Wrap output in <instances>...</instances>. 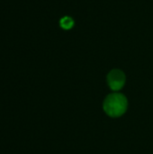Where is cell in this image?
I'll use <instances>...</instances> for the list:
<instances>
[{"instance_id": "6da1fadb", "label": "cell", "mask_w": 153, "mask_h": 154, "mask_svg": "<svg viewBox=\"0 0 153 154\" xmlns=\"http://www.w3.org/2000/svg\"><path fill=\"white\" fill-rule=\"evenodd\" d=\"M104 109L108 116L112 117H118L126 111L127 99L122 94H111L104 102Z\"/></svg>"}, {"instance_id": "7a4b0ae2", "label": "cell", "mask_w": 153, "mask_h": 154, "mask_svg": "<svg viewBox=\"0 0 153 154\" xmlns=\"http://www.w3.org/2000/svg\"><path fill=\"white\" fill-rule=\"evenodd\" d=\"M107 81L109 87L113 90H119L123 88L125 81V76L123 71L119 69L112 70L107 76Z\"/></svg>"}, {"instance_id": "3957f363", "label": "cell", "mask_w": 153, "mask_h": 154, "mask_svg": "<svg viewBox=\"0 0 153 154\" xmlns=\"http://www.w3.org/2000/svg\"><path fill=\"white\" fill-rule=\"evenodd\" d=\"M60 24L61 26V28L65 29V30H69L73 27L74 25V21L72 18H70L69 16H64L63 18L60 19Z\"/></svg>"}]
</instances>
